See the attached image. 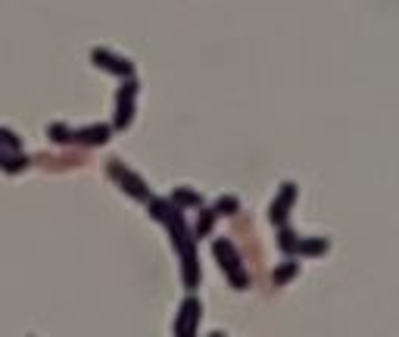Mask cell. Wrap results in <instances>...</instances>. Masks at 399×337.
I'll return each mask as SVG.
<instances>
[{"mask_svg":"<svg viewBox=\"0 0 399 337\" xmlns=\"http://www.w3.org/2000/svg\"><path fill=\"white\" fill-rule=\"evenodd\" d=\"M172 203H184V206H200V197L191 191H175L172 193Z\"/></svg>","mask_w":399,"mask_h":337,"instance_id":"obj_11","label":"cell"},{"mask_svg":"<svg viewBox=\"0 0 399 337\" xmlns=\"http://www.w3.org/2000/svg\"><path fill=\"white\" fill-rule=\"evenodd\" d=\"M215 256H219V265L224 272H228V278L234 281V288L237 291H243V284H246V275L241 269H237V253H234V247H231L228 241H215Z\"/></svg>","mask_w":399,"mask_h":337,"instance_id":"obj_2","label":"cell"},{"mask_svg":"<svg viewBox=\"0 0 399 337\" xmlns=\"http://www.w3.org/2000/svg\"><path fill=\"white\" fill-rule=\"evenodd\" d=\"M200 312H203V306H200V300H184V306H181V319H178V325H175V331L178 334H191L194 331V322L200 319Z\"/></svg>","mask_w":399,"mask_h":337,"instance_id":"obj_5","label":"cell"},{"mask_svg":"<svg viewBox=\"0 0 399 337\" xmlns=\"http://www.w3.org/2000/svg\"><path fill=\"white\" fill-rule=\"evenodd\" d=\"M72 138L82 141V144H103V141L110 138V128H106V125H91V128H82V132H75Z\"/></svg>","mask_w":399,"mask_h":337,"instance_id":"obj_7","label":"cell"},{"mask_svg":"<svg viewBox=\"0 0 399 337\" xmlns=\"http://www.w3.org/2000/svg\"><path fill=\"white\" fill-rule=\"evenodd\" d=\"M0 144L10 147V150H19V138L10 132V128H0Z\"/></svg>","mask_w":399,"mask_h":337,"instance_id":"obj_12","label":"cell"},{"mask_svg":"<svg viewBox=\"0 0 399 337\" xmlns=\"http://www.w3.org/2000/svg\"><path fill=\"white\" fill-rule=\"evenodd\" d=\"M281 247H284V250H296V247H300V241L293 238V231H290V228L281 231Z\"/></svg>","mask_w":399,"mask_h":337,"instance_id":"obj_15","label":"cell"},{"mask_svg":"<svg viewBox=\"0 0 399 337\" xmlns=\"http://www.w3.org/2000/svg\"><path fill=\"white\" fill-rule=\"evenodd\" d=\"M91 60L97 63V66L113 69L115 75H132V63L122 60V56H115V53H110V50H91Z\"/></svg>","mask_w":399,"mask_h":337,"instance_id":"obj_3","label":"cell"},{"mask_svg":"<svg viewBox=\"0 0 399 337\" xmlns=\"http://www.w3.org/2000/svg\"><path fill=\"white\" fill-rule=\"evenodd\" d=\"M137 94V82H128L125 88L119 91V113H115V125L125 128L132 122V97Z\"/></svg>","mask_w":399,"mask_h":337,"instance_id":"obj_4","label":"cell"},{"mask_svg":"<svg viewBox=\"0 0 399 337\" xmlns=\"http://www.w3.org/2000/svg\"><path fill=\"white\" fill-rule=\"evenodd\" d=\"M213 222H215V212H213V210H206V212H203V219L197 222V234H206L209 228H213Z\"/></svg>","mask_w":399,"mask_h":337,"instance_id":"obj_13","label":"cell"},{"mask_svg":"<svg viewBox=\"0 0 399 337\" xmlns=\"http://www.w3.org/2000/svg\"><path fill=\"white\" fill-rule=\"evenodd\" d=\"M47 134H50L53 141H60V144H69V141H75V138H72L75 132H72V128H66V125H50Z\"/></svg>","mask_w":399,"mask_h":337,"instance_id":"obj_9","label":"cell"},{"mask_svg":"<svg viewBox=\"0 0 399 337\" xmlns=\"http://www.w3.org/2000/svg\"><path fill=\"white\" fill-rule=\"evenodd\" d=\"M293 197H296V188H293V184H284L281 197L272 203V222H284L287 210H290V203H293Z\"/></svg>","mask_w":399,"mask_h":337,"instance_id":"obj_6","label":"cell"},{"mask_svg":"<svg viewBox=\"0 0 399 337\" xmlns=\"http://www.w3.org/2000/svg\"><path fill=\"white\" fill-rule=\"evenodd\" d=\"M290 275H296V262H287V265H281V269L274 272V281L281 284V281H287Z\"/></svg>","mask_w":399,"mask_h":337,"instance_id":"obj_14","label":"cell"},{"mask_svg":"<svg viewBox=\"0 0 399 337\" xmlns=\"http://www.w3.org/2000/svg\"><path fill=\"white\" fill-rule=\"evenodd\" d=\"M300 253H322V250H328V241L318 238V241H300Z\"/></svg>","mask_w":399,"mask_h":337,"instance_id":"obj_10","label":"cell"},{"mask_svg":"<svg viewBox=\"0 0 399 337\" xmlns=\"http://www.w3.org/2000/svg\"><path fill=\"white\" fill-rule=\"evenodd\" d=\"M110 175H113V178H119V182H122V191H128L132 197H137V200H150V191H147V184H144V178H137L134 172L122 169V163H119V160H110Z\"/></svg>","mask_w":399,"mask_h":337,"instance_id":"obj_1","label":"cell"},{"mask_svg":"<svg viewBox=\"0 0 399 337\" xmlns=\"http://www.w3.org/2000/svg\"><path fill=\"white\" fill-rule=\"evenodd\" d=\"M237 210H241V200H237V197H222L219 200V203H215V216H234V212Z\"/></svg>","mask_w":399,"mask_h":337,"instance_id":"obj_8","label":"cell"}]
</instances>
